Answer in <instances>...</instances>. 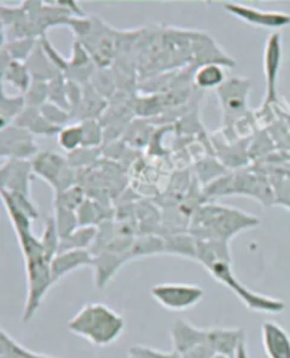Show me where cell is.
Instances as JSON below:
<instances>
[{"mask_svg":"<svg viewBox=\"0 0 290 358\" xmlns=\"http://www.w3.org/2000/svg\"><path fill=\"white\" fill-rule=\"evenodd\" d=\"M207 343L215 355L234 358L238 348L247 343L242 329H207Z\"/></svg>","mask_w":290,"mask_h":358,"instance_id":"obj_15","label":"cell"},{"mask_svg":"<svg viewBox=\"0 0 290 358\" xmlns=\"http://www.w3.org/2000/svg\"><path fill=\"white\" fill-rule=\"evenodd\" d=\"M164 238V254L197 261V240L187 234H170Z\"/></svg>","mask_w":290,"mask_h":358,"instance_id":"obj_19","label":"cell"},{"mask_svg":"<svg viewBox=\"0 0 290 358\" xmlns=\"http://www.w3.org/2000/svg\"><path fill=\"white\" fill-rule=\"evenodd\" d=\"M57 142L60 148L67 153H74L84 148V129L81 122L70 124L61 128L57 135Z\"/></svg>","mask_w":290,"mask_h":358,"instance_id":"obj_23","label":"cell"},{"mask_svg":"<svg viewBox=\"0 0 290 358\" xmlns=\"http://www.w3.org/2000/svg\"><path fill=\"white\" fill-rule=\"evenodd\" d=\"M81 125L84 129V148L85 149L98 148L103 139L102 125L98 122V119H82Z\"/></svg>","mask_w":290,"mask_h":358,"instance_id":"obj_28","label":"cell"},{"mask_svg":"<svg viewBox=\"0 0 290 358\" xmlns=\"http://www.w3.org/2000/svg\"><path fill=\"white\" fill-rule=\"evenodd\" d=\"M170 337L173 343V350L180 357L200 345L207 343V329H200L189 323L187 320H176L170 329Z\"/></svg>","mask_w":290,"mask_h":358,"instance_id":"obj_13","label":"cell"},{"mask_svg":"<svg viewBox=\"0 0 290 358\" xmlns=\"http://www.w3.org/2000/svg\"><path fill=\"white\" fill-rule=\"evenodd\" d=\"M34 176L43 178L47 182L52 190L54 196L64 193L66 190L75 186V173L70 160L57 155L54 152H43L38 153L33 162Z\"/></svg>","mask_w":290,"mask_h":358,"instance_id":"obj_7","label":"cell"},{"mask_svg":"<svg viewBox=\"0 0 290 358\" xmlns=\"http://www.w3.org/2000/svg\"><path fill=\"white\" fill-rule=\"evenodd\" d=\"M282 36L280 33L275 31L268 37L263 52V70L266 83L263 106H272L277 102V78L282 66Z\"/></svg>","mask_w":290,"mask_h":358,"instance_id":"obj_11","label":"cell"},{"mask_svg":"<svg viewBox=\"0 0 290 358\" xmlns=\"http://www.w3.org/2000/svg\"><path fill=\"white\" fill-rule=\"evenodd\" d=\"M225 81L224 70L217 63H204L194 73V84L201 90H218Z\"/></svg>","mask_w":290,"mask_h":358,"instance_id":"obj_21","label":"cell"},{"mask_svg":"<svg viewBox=\"0 0 290 358\" xmlns=\"http://www.w3.org/2000/svg\"><path fill=\"white\" fill-rule=\"evenodd\" d=\"M85 194L82 187L73 186L71 189L66 190L64 193L55 196L54 199V208H64L71 211H78V208L84 204Z\"/></svg>","mask_w":290,"mask_h":358,"instance_id":"obj_25","label":"cell"},{"mask_svg":"<svg viewBox=\"0 0 290 358\" xmlns=\"http://www.w3.org/2000/svg\"><path fill=\"white\" fill-rule=\"evenodd\" d=\"M262 344L268 358H290V336L277 323H263Z\"/></svg>","mask_w":290,"mask_h":358,"instance_id":"obj_16","label":"cell"},{"mask_svg":"<svg viewBox=\"0 0 290 358\" xmlns=\"http://www.w3.org/2000/svg\"><path fill=\"white\" fill-rule=\"evenodd\" d=\"M3 204L16 232L24 261L27 278V296L22 313V322L29 323L40 309L50 287L54 285L51 276V259L48 258L40 238L31 231L33 220L24 214L8 194L2 193Z\"/></svg>","mask_w":290,"mask_h":358,"instance_id":"obj_1","label":"cell"},{"mask_svg":"<svg viewBox=\"0 0 290 358\" xmlns=\"http://www.w3.org/2000/svg\"><path fill=\"white\" fill-rule=\"evenodd\" d=\"M30 358H57V357H51V355H44V354H38V352H33V355Z\"/></svg>","mask_w":290,"mask_h":358,"instance_id":"obj_32","label":"cell"},{"mask_svg":"<svg viewBox=\"0 0 290 358\" xmlns=\"http://www.w3.org/2000/svg\"><path fill=\"white\" fill-rule=\"evenodd\" d=\"M54 220H55L58 234H60V238H66V236L71 235L80 227L77 211L55 208Z\"/></svg>","mask_w":290,"mask_h":358,"instance_id":"obj_26","label":"cell"},{"mask_svg":"<svg viewBox=\"0 0 290 358\" xmlns=\"http://www.w3.org/2000/svg\"><path fill=\"white\" fill-rule=\"evenodd\" d=\"M33 176L34 171L31 162L9 159L2 164V169H0L2 190L8 193H16L31 197L30 183Z\"/></svg>","mask_w":290,"mask_h":358,"instance_id":"obj_12","label":"cell"},{"mask_svg":"<svg viewBox=\"0 0 290 358\" xmlns=\"http://www.w3.org/2000/svg\"><path fill=\"white\" fill-rule=\"evenodd\" d=\"M40 110L48 122H51L55 127H60V128H63V125L68 121V117H70V113L64 108H61L60 105H57L54 102L43 103L40 106Z\"/></svg>","mask_w":290,"mask_h":358,"instance_id":"obj_29","label":"cell"},{"mask_svg":"<svg viewBox=\"0 0 290 358\" xmlns=\"http://www.w3.org/2000/svg\"><path fill=\"white\" fill-rule=\"evenodd\" d=\"M222 8L225 12L245 22L247 24L261 27V29L279 30L290 24V15L283 12H268V10H261V9L251 8L241 3H232V2L224 3Z\"/></svg>","mask_w":290,"mask_h":358,"instance_id":"obj_10","label":"cell"},{"mask_svg":"<svg viewBox=\"0 0 290 358\" xmlns=\"http://www.w3.org/2000/svg\"><path fill=\"white\" fill-rule=\"evenodd\" d=\"M2 80L3 85L10 84L20 92H26L31 87V76L29 67L23 62H16V59L9 58L6 54L2 52Z\"/></svg>","mask_w":290,"mask_h":358,"instance_id":"obj_18","label":"cell"},{"mask_svg":"<svg viewBox=\"0 0 290 358\" xmlns=\"http://www.w3.org/2000/svg\"><path fill=\"white\" fill-rule=\"evenodd\" d=\"M40 241H41L48 258L52 261V258L58 254V251H60V241H61L60 234H58V229H57V225H55L54 217H50L45 221L43 234L40 236Z\"/></svg>","mask_w":290,"mask_h":358,"instance_id":"obj_24","label":"cell"},{"mask_svg":"<svg viewBox=\"0 0 290 358\" xmlns=\"http://www.w3.org/2000/svg\"><path fill=\"white\" fill-rule=\"evenodd\" d=\"M153 299L167 310L183 312L197 306L205 294L198 285L190 283H159L150 290Z\"/></svg>","mask_w":290,"mask_h":358,"instance_id":"obj_8","label":"cell"},{"mask_svg":"<svg viewBox=\"0 0 290 358\" xmlns=\"http://www.w3.org/2000/svg\"><path fill=\"white\" fill-rule=\"evenodd\" d=\"M207 197L219 196H247L258 200L263 206H275V193L269 176L258 167L241 169L232 174H224L205 187Z\"/></svg>","mask_w":290,"mask_h":358,"instance_id":"obj_5","label":"cell"},{"mask_svg":"<svg viewBox=\"0 0 290 358\" xmlns=\"http://www.w3.org/2000/svg\"><path fill=\"white\" fill-rule=\"evenodd\" d=\"M197 262L204 265L217 282L238 296L240 301L252 312L279 315L284 310L286 306L280 299L252 292L235 276L231 266L229 244L197 241Z\"/></svg>","mask_w":290,"mask_h":358,"instance_id":"obj_2","label":"cell"},{"mask_svg":"<svg viewBox=\"0 0 290 358\" xmlns=\"http://www.w3.org/2000/svg\"><path fill=\"white\" fill-rule=\"evenodd\" d=\"M94 255L89 250H73L58 252L51 261V276L54 285L61 280L66 275L81 269V268H94Z\"/></svg>","mask_w":290,"mask_h":358,"instance_id":"obj_14","label":"cell"},{"mask_svg":"<svg viewBox=\"0 0 290 358\" xmlns=\"http://www.w3.org/2000/svg\"><path fill=\"white\" fill-rule=\"evenodd\" d=\"M251 92V83L247 78H229L218 90V101L222 110V127L224 132L238 134L249 131V109L248 96Z\"/></svg>","mask_w":290,"mask_h":358,"instance_id":"obj_6","label":"cell"},{"mask_svg":"<svg viewBox=\"0 0 290 358\" xmlns=\"http://www.w3.org/2000/svg\"><path fill=\"white\" fill-rule=\"evenodd\" d=\"M16 127H20L23 129H27L33 135H41V136H52L58 135L61 131L60 127H55L43 116L40 108L36 106H27L23 113L16 119Z\"/></svg>","mask_w":290,"mask_h":358,"instance_id":"obj_17","label":"cell"},{"mask_svg":"<svg viewBox=\"0 0 290 358\" xmlns=\"http://www.w3.org/2000/svg\"><path fill=\"white\" fill-rule=\"evenodd\" d=\"M98 228L94 225L78 227L71 235L61 238L60 251H73V250H91L96 241Z\"/></svg>","mask_w":290,"mask_h":358,"instance_id":"obj_20","label":"cell"},{"mask_svg":"<svg viewBox=\"0 0 290 358\" xmlns=\"http://www.w3.org/2000/svg\"><path fill=\"white\" fill-rule=\"evenodd\" d=\"M0 153L2 157L27 160L31 156L38 155V148L34 142V135L27 129H23L16 125H9L0 131Z\"/></svg>","mask_w":290,"mask_h":358,"instance_id":"obj_9","label":"cell"},{"mask_svg":"<svg viewBox=\"0 0 290 358\" xmlns=\"http://www.w3.org/2000/svg\"><path fill=\"white\" fill-rule=\"evenodd\" d=\"M261 220L240 208L222 206L217 203H205L198 206L189 225V234L197 241H214L229 244V241L242 231L255 228Z\"/></svg>","mask_w":290,"mask_h":358,"instance_id":"obj_3","label":"cell"},{"mask_svg":"<svg viewBox=\"0 0 290 358\" xmlns=\"http://www.w3.org/2000/svg\"><path fill=\"white\" fill-rule=\"evenodd\" d=\"M34 44L36 41L31 37L15 40L3 44L2 52L6 54L9 58L16 59V62H23V59H26L30 55L31 51H34Z\"/></svg>","mask_w":290,"mask_h":358,"instance_id":"obj_27","label":"cell"},{"mask_svg":"<svg viewBox=\"0 0 290 358\" xmlns=\"http://www.w3.org/2000/svg\"><path fill=\"white\" fill-rule=\"evenodd\" d=\"M234 358H249V354H248V350H247V343H244V344L238 348V351H237V354L234 355Z\"/></svg>","mask_w":290,"mask_h":358,"instance_id":"obj_31","label":"cell"},{"mask_svg":"<svg viewBox=\"0 0 290 358\" xmlns=\"http://www.w3.org/2000/svg\"><path fill=\"white\" fill-rule=\"evenodd\" d=\"M286 121H287V127H289V131H290V116H287Z\"/></svg>","mask_w":290,"mask_h":358,"instance_id":"obj_33","label":"cell"},{"mask_svg":"<svg viewBox=\"0 0 290 358\" xmlns=\"http://www.w3.org/2000/svg\"><path fill=\"white\" fill-rule=\"evenodd\" d=\"M214 358H228V357H224V355H214Z\"/></svg>","mask_w":290,"mask_h":358,"instance_id":"obj_34","label":"cell"},{"mask_svg":"<svg viewBox=\"0 0 290 358\" xmlns=\"http://www.w3.org/2000/svg\"><path fill=\"white\" fill-rule=\"evenodd\" d=\"M125 319L105 303H87L68 322V330L96 347H106L125 330Z\"/></svg>","mask_w":290,"mask_h":358,"instance_id":"obj_4","label":"cell"},{"mask_svg":"<svg viewBox=\"0 0 290 358\" xmlns=\"http://www.w3.org/2000/svg\"><path fill=\"white\" fill-rule=\"evenodd\" d=\"M27 108L26 96H12L6 94V90L2 91V103H0V122L2 128L13 125L16 119Z\"/></svg>","mask_w":290,"mask_h":358,"instance_id":"obj_22","label":"cell"},{"mask_svg":"<svg viewBox=\"0 0 290 358\" xmlns=\"http://www.w3.org/2000/svg\"><path fill=\"white\" fill-rule=\"evenodd\" d=\"M129 358H180L176 351H160L147 345L135 344L128 351Z\"/></svg>","mask_w":290,"mask_h":358,"instance_id":"obj_30","label":"cell"}]
</instances>
